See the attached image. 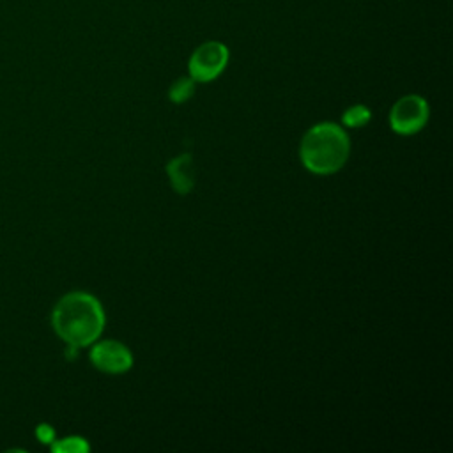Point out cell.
Segmentation results:
<instances>
[{
  "label": "cell",
  "mask_w": 453,
  "mask_h": 453,
  "mask_svg": "<svg viewBox=\"0 0 453 453\" xmlns=\"http://www.w3.org/2000/svg\"><path fill=\"white\" fill-rule=\"evenodd\" d=\"M104 310L88 292L74 290L58 299L51 311L53 331L65 345L88 347L104 329Z\"/></svg>",
  "instance_id": "obj_1"
},
{
  "label": "cell",
  "mask_w": 453,
  "mask_h": 453,
  "mask_svg": "<svg viewBox=\"0 0 453 453\" xmlns=\"http://www.w3.org/2000/svg\"><path fill=\"white\" fill-rule=\"evenodd\" d=\"M350 150L347 133L334 122H320L310 127L299 147V156L306 170L319 175L338 172Z\"/></svg>",
  "instance_id": "obj_2"
},
{
  "label": "cell",
  "mask_w": 453,
  "mask_h": 453,
  "mask_svg": "<svg viewBox=\"0 0 453 453\" xmlns=\"http://www.w3.org/2000/svg\"><path fill=\"white\" fill-rule=\"evenodd\" d=\"M230 60V50L221 41H205L196 46L188 60L189 76L198 83L216 80Z\"/></svg>",
  "instance_id": "obj_3"
},
{
  "label": "cell",
  "mask_w": 453,
  "mask_h": 453,
  "mask_svg": "<svg viewBox=\"0 0 453 453\" xmlns=\"http://www.w3.org/2000/svg\"><path fill=\"white\" fill-rule=\"evenodd\" d=\"M428 103L418 96L409 94L400 97L389 111L391 129L398 134H414L418 133L428 120Z\"/></svg>",
  "instance_id": "obj_4"
},
{
  "label": "cell",
  "mask_w": 453,
  "mask_h": 453,
  "mask_svg": "<svg viewBox=\"0 0 453 453\" xmlns=\"http://www.w3.org/2000/svg\"><path fill=\"white\" fill-rule=\"evenodd\" d=\"M92 365L104 373H124L133 366L131 350L117 340L94 342L90 350Z\"/></svg>",
  "instance_id": "obj_5"
},
{
  "label": "cell",
  "mask_w": 453,
  "mask_h": 453,
  "mask_svg": "<svg viewBox=\"0 0 453 453\" xmlns=\"http://www.w3.org/2000/svg\"><path fill=\"white\" fill-rule=\"evenodd\" d=\"M166 173L170 177L172 188L177 193L186 195L193 189V186H195V166H193V157L189 154H180V156L173 157L166 165Z\"/></svg>",
  "instance_id": "obj_6"
},
{
  "label": "cell",
  "mask_w": 453,
  "mask_h": 453,
  "mask_svg": "<svg viewBox=\"0 0 453 453\" xmlns=\"http://www.w3.org/2000/svg\"><path fill=\"white\" fill-rule=\"evenodd\" d=\"M51 451L55 453H87L90 449V444L87 439L80 435H67L62 439H55L51 444Z\"/></svg>",
  "instance_id": "obj_7"
},
{
  "label": "cell",
  "mask_w": 453,
  "mask_h": 453,
  "mask_svg": "<svg viewBox=\"0 0 453 453\" xmlns=\"http://www.w3.org/2000/svg\"><path fill=\"white\" fill-rule=\"evenodd\" d=\"M195 83H196V81H195L191 76H180V78H177V80L172 83L170 90H168L170 101H173V103H184V101H188V99L195 94Z\"/></svg>",
  "instance_id": "obj_8"
},
{
  "label": "cell",
  "mask_w": 453,
  "mask_h": 453,
  "mask_svg": "<svg viewBox=\"0 0 453 453\" xmlns=\"http://www.w3.org/2000/svg\"><path fill=\"white\" fill-rule=\"evenodd\" d=\"M370 117H372V113L365 104H354L343 111L342 120L349 127H361L370 120Z\"/></svg>",
  "instance_id": "obj_9"
},
{
  "label": "cell",
  "mask_w": 453,
  "mask_h": 453,
  "mask_svg": "<svg viewBox=\"0 0 453 453\" xmlns=\"http://www.w3.org/2000/svg\"><path fill=\"white\" fill-rule=\"evenodd\" d=\"M35 437H37L42 444H51V442L57 439L53 426L48 425V423L37 425V428H35Z\"/></svg>",
  "instance_id": "obj_10"
}]
</instances>
